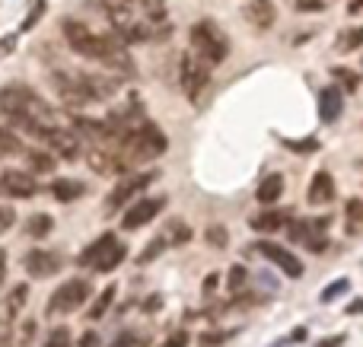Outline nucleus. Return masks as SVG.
Masks as SVG:
<instances>
[{
	"instance_id": "1",
	"label": "nucleus",
	"mask_w": 363,
	"mask_h": 347,
	"mask_svg": "<svg viewBox=\"0 0 363 347\" xmlns=\"http://www.w3.org/2000/svg\"><path fill=\"white\" fill-rule=\"evenodd\" d=\"M61 32L67 45L86 61H99L102 67L118 70V74H134V61L128 55V45L115 32H93L80 19H64Z\"/></svg>"
},
{
	"instance_id": "2",
	"label": "nucleus",
	"mask_w": 363,
	"mask_h": 347,
	"mask_svg": "<svg viewBox=\"0 0 363 347\" xmlns=\"http://www.w3.org/2000/svg\"><path fill=\"white\" fill-rule=\"evenodd\" d=\"M0 112H4L19 131H29L32 137H38V134L51 125H61L55 108L38 93H32L29 86H23V83H10V86L0 89Z\"/></svg>"
},
{
	"instance_id": "3",
	"label": "nucleus",
	"mask_w": 363,
	"mask_h": 347,
	"mask_svg": "<svg viewBox=\"0 0 363 347\" xmlns=\"http://www.w3.org/2000/svg\"><path fill=\"white\" fill-rule=\"evenodd\" d=\"M55 89L70 108L89 106V102L108 99V96L118 93V83L108 80V76H96V74H83V70H55L51 74Z\"/></svg>"
},
{
	"instance_id": "4",
	"label": "nucleus",
	"mask_w": 363,
	"mask_h": 347,
	"mask_svg": "<svg viewBox=\"0 0 363 347\" xmlns=\"http://www.w3.org/2000/svg\"><path fill=\"white\" fill-rule=\"evenodd\" d=\"M106 19L112 23V32L125 45H144L157 35L163 25H153L138 6H131L128 0H106Z\"/></svg>"
},
{
	"instance_id": "5",
	"label": "nucleus",
	"mask_w": 363,
	"mask_h": 347,
	"mask_svg": "<svg viewBox=\"0 0 363 347\" xmlns=\"http://www.w3.org/2000/svg\"><path fill=\"white\" fill-rule=\"evenodd\" d=\"M166 147H169V140H166V134L157 125H140L134 131H121V137H118V153L128 166L163 157Z\"/></svg>"
},
{
	"instance_id": "6",
	"label": "nucleus",
	"mask_w": 363,
	"mask_h": 347,
	"mask_svg": "<svg viewBox=\"0 0 363 347\" xmlns=\"http://www.w3.org/2000/svg\"><path fill=\"white\" fill-rule=\"evenodd\" d=\"M188 45H191V55L201 57L207 67H220V64L226 61V55H230V42H226V35L213 23H207V19H201V23L191 25V32H188Z\"/></svg>"
},
{
	"instance_id": "7",
	"label": "nucleus",
	"mask_w": 363,
	"mask_h": 347,
	"mask_svg": "<svg viewBox=\"0 0 363 347\" xmlns=\"http://www.w3.org/2000/svg\"><path fill=\"white\" fill-rule=\"evenodd\" d=\"M179 80H182V93L188 96L191 106H204L207 93H211V67L201 57H194L188 51L179 64Z\"/></svg>"
},
{
	"instance_id": "8",
	"label": "nucleus",
	"mask_w": 363,
	"mask_h": 347,
	"mask_svg": "<svg viewBox=\"0 0 363 347\" xmlns=\"http://www.w3.org/2000/svg\"><path fill=\"white\" fill-rule=\"evenodd\" d=\"M89 300V284L80 278L61 284L48 300V316H67V312H77L83 303Z\"/></svg>"
},
{
	"instance_id": "9",
	"label": "nucleus",
	"mask_w": 363,
	"mask_h": 347,
	"mask_svg": "<svg viewBox=\"0 0 363 347\" xmlns=\"http://www.w3.org/2000/svg\"><path fill=\"white\" fill-rule=\"evenodd\" d=\"M38 140H42L55 157H64V159H74L77 153H80V137H77V131H70V127H64V125L45 127V131L38 134Z\"/></svg>"
},
{
	"instance_id": "10",
	"label": "nucleus",
	"mask_w": 363,
	"mask_h": 347,
	"mask_svg": "<svg viewBox=\"0 0 363 347\" xmlns=\"http://www.w3.org/2000/svg\"><path fill=\"white\" fill-rule=\"evenodd\" d=\"M23 268H26L29 278L45 280V278H51V274L61 271V255L48 252V249H32V252L23 258Z\"/></svg>"
},
{
	"instance_id": "11",
	"label": "nucleus",
	"mask_w": 363,
	"mask_h": 347,
	"mask_svg": "<svg viewBox=\"0 0 363 347\" xmlns=\"http://www.w3.org/2000/svg\"><path fill=\"white\" fill-rule=\"evenodd\" d=\"M150 182H157V172H140V176H134V178H128V182H121L118 188H115L112 195L106 198V217H112V210L125 207L128 198L138 195V191H140V188H147Z\"/></svg>"
},
{
	"instance_id": "12",
	"label": "nucleus",
	"mask_w": 363,
	"mask_h": 347,
	"mask_svg": "<svg viewBox=\"0 0 363 347\" xmlns=\"http://www.w3.org/2000/svg\"><path fill=\"white\" fill-rule=\"evenodd\" d=\"M163 207H166V198H144V201H138L125 217H121V229H140V227H147V223H150Z\"/></svg>"
},
{
	"instance_id": "13",
	"label": "nucleus",
	"mask_w": 363,
	"mask_h": 347,
	"mask_svg": "<svg viewBox=\"0 0 363 347\" xmlns=\"http://www.w3.org/2000/svg\"><path fill=\"white\" fill-rule=\"evenodd\" d=\"M258 252L264 255V258L271 261V265H277L287 278H300L303 274V265H300V258H296L294 252H287L284 246H277V242H258Z\"/></svg>"
},
{
	"instance_id": "14",
	"label": "nucleus",
	"mask_w": 363,
	"mask_h": 347,
	"mask_svg": "<svg viewBox=\"0 0 363 347\" xmlns=\"http://www.w3.org/2000/svg\"><path fill=\"white\" fill-rule=\"evenodd\" d=\"M0 191L10 198H32L38 191L35 178L29 172H19V169H4L0 172Z\"/></svg>"
},
{
	"instance_id": "15",
	"label": "nucleus",
	"mask_w": 363,
	"mask_h": 347,
	"mask_svg": "<svg viewBox=\"0 0 363 347\" xmlns=\"http://www.w3.org/2000/svg\"><path fill=\"white\" fill-rule=\"evenodd\" d=\"M309 204L313 207H325V204H332L335 201V182H332V176L328 172H315L313 176V182H309Z\"/></svg>"
},
{
	"instance_id": "16",
	"label": "nucleus",
	"mask_w": 363,
	"mask_h": 347,
	"mask_svg": "<svg viewBox=\"0 0 363 347\" xmlns=\"http://www.w3.org/2000/svg\"><path fill=\"white\" fill-rule=\"evenodd\" d=\"M245 16H249V23L255 25L258 32H268L271 25H274V4H271V0H249Z\"/></svg>"
},
{
	"instance_id": "17",
	"label": "nucleus",
	"mask_w": 363,
	"mask_h": 347,
	"mask_svg": "<svg viewBox=\"0 0 363 347\" xmlns=\"http://www.w3.org/2000/svg\"><path fill=\"white\" fill-rule=\"evenodd\" d=\"M89 166H93L99 176H121V172L128 169V163L121 159V153H102V150L89 153Z\"/></svg>"
},
{
	"instance_id": "18",
	"label": "nucleus",
	"mask_w": 363,
	"mask_h": 347,
	"mask_svg": "<svg viewBox=\"0 0 363 347\" xmlns=\"http://www.w3.org/2000/svg\"><path fill=\"white\" fill-rule=\"evenodd\" d=\"M341 89L338 86H325L319 93V115H322V121H328V125H332L335 118H338L341 115Z\"/></svg>"
},
{
	"instance_id": "19",
	"label": "nucleus",
	"mask_w": 363,
	"mask_h": 347,
	"mask_svg": "<svg viewBox=\"0 0 363 347\" xmlns=\"http://www.w3.org/2000/svg\"><path fill=\"white\" fill-rule=\"evenodd\" d=\"M26 303H29V287L26 284H16L10 293L4 297V322H13V319L19 316V312L26 309Z\"/></svg>"
},
{
	"instance_id": "20",
	"label": "nucleus",
	"mask_w": 363,
	"mask_h": 347,
	"mask_svg": "<svg viewBox=\"0 0 363 347\" xmlns=\"http://www.w3.org/2000/svg\"><path fill=\"white\" fill-rule=\"evenodd\" d=\"M115 242H118V239H115V233H102L99 239L93 242V246H89V249H83V255H80V265H83V268H89V265L96 268V265H99V258L108 252V249L115 246Z\"/></svg>"
},
{
	"instance_id": "21",
	"label": "nucleus",
	"mask_w": 363,
	"mask_h": 347,
	"mask_svg": "<svg viewBox=\"0 0 363 347\" xmlns=\"http://www.w3.org/2000/svg\"><path fill=\"white\" fill-rule=\"evenodd\" d=\"M290 220V210H262V214L252 217V227L258 233H271V229H281Z\"/></svg>"
},
{
	"instance_id": "22",
	"label": "nucleus",
	"mask_w": 363,
	"mask_h": 347,
	"mask_svg": "<svg viewBox=\"0 0 363 347\" xmlns=\"http://www.w3.org/2000/svg\"><path fill=\"white\" fill-rule=\"evenodd\" d=\"M83 191H86V185L77 182V178H57V182L51 185V195H55L57 201H64V204H70V201H77V198H83Z\"/></svg>"
},
{
	"instance_id": "23",
	"label": "nucleus",
	"mask_w": 363,
	"mask_h": 347,
	"mask_svg": "<svg viewBox=\"0 0 363 347\" xmlns=\"http://www.w3.org/2000/svg\"><path fill=\"white\" fill-rule=\"evenodd\" d=\"M345 229L351 236H363V198H351L345 204Z\"/></svg>"
},
{
	"instance_id": "24",
	"label": "nucleus",
	"mask_w": 363,
	"mask_h": 347,
	"mask_svg": "<svg viewBox=\"0 0 363 347\" xmlns=\"http://www.w3.org/2000/svg\"><path fill=\"white\" fill-rule=\"evenodd\" d=\"M258 201L262 204H274L277 198L284 195V176H277V172H271L268 178H262V185H258Z\"/></svg>"
},
{
	"instance_id": "25",
	"label": "nucleus",
	"mask_w": 363,
	"mask_h": 347,
	"mask_svg": "<svg viewBox=\"0 0 363 347\" xmlns=\"http://www.w3.org/2000/svg\"><path fill=\"white\" fill-rule=\"evenodd\" d=\"M131 6H138L153 25H163L166 23V0H128Z\"/></svg>"
},
{
	"instance_id": "26",
	"label": "nucleus",
	"mask_w": 363,
	"mask_h": 347,
	"mask_svg": "<svg viewBox=\"0 0 363 347\" xmlns=\"http://www.w3.org/2000/svg\"><path fill=\"white\" fill-rule=\"evenodd\" d=\"M23 157L29 159V169L38 172V176H48L55 172V153H42V150H23Z\"/></svg>"
},
{
	"instance_id": "27",
	"label": "nucleus",
	"mask_w": 363,
	"mask_h": 347,
	"mask_svg": "<svg viewBox=\"0 0 363 347\" xmlns=\"http://www.w3.org/2000/svg\"><path fill=\"white\" fill-rule=\"evenodd\" d=\"M125 255H128V246H125V242H115V246L108 249V252L99 258V265H96V271H102V274L115 271V268H118L121 261H125Z\"/></svg>"
},
{
	"instance_id": "28",
	"label": "nucleus",
	"mask_w": 363,
	"mask_h": 347,
	"mask_svg": "<svg viewBox=\"0 0 363 347\" xmlns=\"http://www.w3.org/2000/svg\"><path fill=\"white\" fill-rule=\"evenodd\" d=\"M23 140L16 137L13 131H6V127H0V159H6V157H23Z\"/></svg>"
},
{
	"instance_id": "29",
	"label": "nucleus",
	"mask_w": 363,
	"mask_h": 347,
	"mask_svg": "<svg viewBox=\"0 0 363 347\" xmlns=\"http://www.w3.org/2000/svg\"><path fill=\"white\" fill-rule=\"evenodd\" d=\"M163 236H166V242H169V246H182V242L191 239V227H188V223H182V220H172L169 227L163 229Z\"/></svg>"
},
{
	"instance_id": "30",
	"label": "nucleus",
	"mask_w": 363,
	"mask_h": 347,
	"mask_svg": "<svg viewBox=\"0 0 363 347\" xmlns=\"http://www.w3.org/2000/svg\"><path fill=\"white\" fill-rule=\"evenodd\" d=\"M51 227H55V223H51L48 214H35L29 223H26V233H29L32 239H45V236L51 233Z\"/></svg>"
},
{
	"instance_id": "31",
	"label": "nucleus",
	"mask_w": 363,
	"mask_h": 347,
	"mask_svg": "<svg viewBox=\"0 0 363 347\" xmlns=\"http://www.w3.org/2000/svg\"><path fill=\"white\" fill-rule=\"evenodd\" d=\"M112 300H115V287H106V290L93 300V306H89V319H102V316H106L108 306H112Z\"/></svg>"
},
{
	"instance_id": "32",
	"label": "nucleus",
	"mask_w": 363,
	"mask_h": 347,
	"mask_svg": "<svg viewBox=\"0 0 363 347\" xmlns=\"http://www.w3.org/2000/svg\"><path fill=\"white\" fill-rule=\"evenodd\" d=\"M166 246H169V242H166V236H157V239H150V246H147L144 252H140L138 265H150V261H157L160 255L166 252Z\"/></svg>"
},
{
	"instance_id": "33",
	"label": "nucleus",
	"mask_w": 363,
	"mask_h": 347,
	"mask_svg": "<svg viewBox=\"0 0 363 347\" xmlns=\"http://www.w3.org/2000/svg\"><path fill=\"white\" fill-rule=\"evenodd\" d=\"M338 48H341V51L363 48V25H357V29H351V32H345V35L338 38Z\"/></svg>"
},
{
	"instance_id": "34",
	"label": "nucleus",
	"mask_w": 363,
	"mask_h": 347,
	"mask_svg": "<svg viewBox=\"0 0 363 347\" xmlns=\"http://www.w3.org/2000/svg\"><path fill=\"white\" fill-rule=\"evenodd\" d=\"M245 278H249V271H245L242 265H233L230 268V293H233V297H239V293H242Z\"/></svg>"
},
{
	"instance_id": "35",
	"label": "nucleus",
	"mask_w": 363,
	"mask_h": 347,
	"mask_svg": "<svg viewBox=\"0 0 363 347\" xmlns=\"http://www.w3.org/2000/svg\"><path fill=\"white\" fill-rule=\"evenodd\" d=\"M112 347H147V338L138 335V331H121Z\"/></svg>"
},
{
	"instance_id": "36",
	"label": "nucleus",
	"mask_w": 363,
	"mask_h": 347,
	"mask_svg": "<svg viewBox=\"0 0 363 347\" xmlns=\"http://www.w3.org/2000/svg\"><path fill=\"white\" fill-rule=\"evenodd\" d=\"M347 287H351V284H347V278H341V280H335V284H328L325 293H322V303H335V300H338L341 293L347 290Z\"/></svg>"
},
{
	"instance_id": "37",
	"label": "nucleus",
	"mask_w": 363,
	"mask_h": 347,
	"mask_svg": "<svg viewBox=\"0 0 363 347\" xmlns=\"http://www.w3.org/2000/svg\"><path fill=\"white\" fill-rule=\"evenodd\" d=\"M284 144H287L290 150H296V153H313V150H319V140H315V137H309V140H284Z\"/></svg>"
},
{
	"instance_id": "38",
	"label": "nucleus",
	"mask_w": 363,
	"mask_h": 347,
	"mask_svg": "<svg viewBox=\"0 0 363 347\" xmlns=\"http://www.w3.org/2000/svg\"><path fill=\"white\" fill-rule=\"evenodd\" d=\"M45 347H70V331L67 329H55L51 338L45 341Z\"/></svg>"
},
{
	"instance_id": "39",
	"label": "nucleus",
	"mask_w": 363,
	"mask_h": 347,
	"mask_svg": "<svg viewBox=\"0 0 363 347\" xmlns=\"http://www.w3.org/2000/svg\"><path fill=\"white\" fill-rule=\"evenodd\" d=\"M207 242L217 246V249H226V229L223 227H211L207 229Z\"/></svg>"
},
{
	"instance_id": "40",
	"label": "nucleus",
	"mask_w": 363,
	"mask_h": 347,
	"mask_svg": "<svg viewBox=\"0 0 363 347\" xmlns=\"http://www.w3.org/2000/svg\"><path fill=\"white\" fill-rule=\"evenodd\" d=\"M13 223H16V210H13V207H0V236H4Z\"/></svg>"
},
{
	"instance_id": "41",
	"label": "nucleus",
	"mask_w": 363,
	"mask_h": 347,
	"mask_svg": "<svg viewBox=\"0 0 363 347\" xmlns=\"http://www.w3.org/2000/svg\"><path fill=\"white\" fill-rule=\"evenodd\" d=\"M332 74L338 76V80H345V83H347V89H357V74H351V70H345V67H335Z\"/></svg>"
},
{
	"instance_id": "42",
	"label": "nucleus",
	"mask_w": 363,
	"mask_h": 347,
	"mask_svg": "<svg viewBox=\"0 0 363 347\" xmlns=\"http://www.w3.org/2000/svg\"><path fill=\"white\" fill-rule=\"evenodd\" d=\"M42 13H45V0H38V4H35V6H32L29 19H26V23H23V29H32V25H35V19H38V16H42Z\"/></svg>"
},
{
	"instance_id": "43",
	"label": "nucleus",
	"mask_w": 363,
	"mask_h": 347,
	"mask_svg": "<svg viewBox=\"0 0 363 347\" xmlns=\"http://www.w3.org/2000/svg\"><path fill=\"white\" fill-rule=\"evenodd\" d=\"M220 284V278H217V274H207V278H204V297H211V293H213V287H217Z\"/></svg>"
},
{
	"instance_id": "44",
	"label": "nucleus",
	"mask_w": 363,
	"mask_h": 347,
	"mask_svg": "<svg viewBox=\"0 0 363 347\" xmlns=\"http://www.w3.org/2000/svg\"><path fill=\"white\" fill-rule=\"evenodd\" d=\"M77 347H99V338H96L93 331H86V335L80 338V344H77Z\"/></svg>"
},
{
	"instance_id": "45",
	"label": "nucleus",
	"mask_w": 363,
	"mask_h": 347,
	"mask_svg": "<svg viewBox=\"0 0 363 347\" xmlns=\"http://www.w3.org/2000/svg\"><path fill=\"white\" fill-rule=\"evenodd\" d=\"M185 344H188V338L182 335V331H179V335H172L169 341H166V347H185Z\"/></svg>"
},
{
	"instance_id": "46",
	"label": "nucleus",
	"mask_w": 363,
	"mask_h": 347,
	"mask_svg": "<svg viewBox=\"0 0 363 347\" xmlns=\"http://www.w3.org/2000/svg\"><path fill=\"white\" fill-rule=\"evenodd\" d=\"M341 344H345V335H335V338H325L319 347H341Z\"/></svg>"
},
{
	"instance_id": "47",
	"label": "nucleus",
	"mask_w": 363,
	"mask_h": 347,
	"mask_svg": "<svg viewBox=\"0 0 363 347\" xmlns=\"http://www.w3.org/2000/svg\"><path fill=\"white\" fill-rule=\"evenodd\" d=\"M347 312H351V316H360V312H363V300H354V303L347 306Z\"/></svg>"
},
{
	"instance_id": "48",
	"label": "nucleus",
	"mask_w": 363,
	"mask_h": 347,
	"mask_svg": "<svg viewBox=\"0 0 363 347\" xmlns=\"http://www.w3.org/2000/svg\"><path fill=\"white\" fill-rule=\"evenodd\" d=\"M303 338H306V329H296V331H294V335H290V341H294V344H296V341H303Z\"/></svg>"
},
{
	"instance_id": "49",
	"label": "nucleus",
	"mask_w": 363,
	"mask_h": 347,
	"mask_svg": "<svg viewBox=\"0 0 363 347\" xmlns=\"http://www.w3.org/2000/svg\"><path fill=\"white\" fill-rule=\"evenodd\" d=\"M347 13H363V0H351V10Z\"/></svg>"
},
{
	"instance_id": "50",
	"label": "nucleus",
	"mask_w": 363,
	"mask_h": 347,
	"mask_svg": "<svg viewBox=\"0 0 363 347\" xmlns=\"http://www.w3.org/2000/svg\"><path fill=\"white\" fill-rule=\"evenodd\" d=\"M4 274H6V255L0 252V280H4Z\"/></svg>"
}]
</instances>
